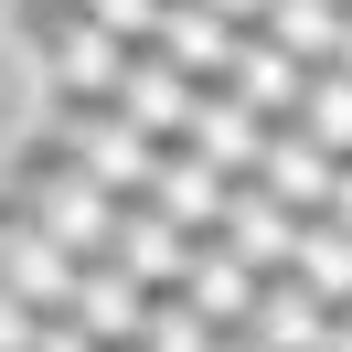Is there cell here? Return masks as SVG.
Returning a JSON list of instances; mask_svg holds the SVG:
<instances>
[{"mask_svg":"<svg viewBox=\"0 0 352 352\" xmlns=\"http://www.w3.org/2000/svg\"><path fill=\"white\" fill-rule=\"evenodd\" d=\"M54 150H65V160H75V171H86L107 203H139V192H150L160 139H139L118 107H65V118H54Z\"/></svg>","mask_w":352,"mask_h":352,"instance_id":"cell-1","label":"cell"},{"mask_svg":"<svg viewBox=\"0 0 352 352\" xmlns=\"http://www.w3.org/2000/svg\"><path fill=\"white\" fill-rule=\"evenodd\" d=\"M22 214H32V224H43V235H54V245H65V256H75V267H96V256H107V235H118V203H107V192H96V182H86V171H75V160H65V150H54V160H43V171H32V182H22Z\"/></svg>","mask_w":352,"mask_h":352,"instance_id":"cell-2","label":"cell"},{"mask_svg":"<svg viewBox=\"0 0 352 352\" xmlns=\"http://www.w3.org/2000/svg\"><path fill=\"white\" fill-rule=\"evenodd\" d=\"M118 75H129V43H118L107 22H86V11H65V22L43 32V86L65 96V107H107Z\"/></svg>","mask_w":352,"mask_h":352,"instance_id":"cell-3","label":"cell"},{"mask_svg":"<svg viewBox=\"0 0 352 352\" xmlns=\"http://www.w3.org/2000/svg\"><path fill=\"white\" fill-rule=\"evenodd\" d=\"M107 107L129 118L139 139H160V150H182V129H192L203 86H192V75H182V65H171L160 43H139V54H129V75H118V96H107Z\"/></svg>","mask_w":352,"mask_h":352,"instance_id":"cell-4","label":"cell"},{"mask_svg":"<svg viewBox=\"0 0 352 352\" xmlns=\"http://www.w3.org/2000/svg\"><path fill=\"white\" fill-rule=\"evenodd\" d=\"M107 267H118V278H139L150 299H171V288H182V267H192V235H182V224H160L150 203H118Z\"/></svg>","mask_w":352,"mask_h":352,"instance_id":"cell-5","label":"cell"},{"mask_svg":"<svg viewBox=\"0 0 352 352\" xmlns=\"http://www.w3.org/2000/svg\"><path fill=\"white\" fill-rule=\"evenodd\" d=\"M182 150H192L214 182H256V160H267V118H245L224 86H203V107H192V129H182Z\"/></svg>","mask_w":352,"mask_h":352,"instance_id":"cell-6","label":"cell"},{"mask_svg":"<svg viewBox=\"0 0 352 352\" xmlns=\"http://www.w3.org/2000/svg\"><path fill=\"white\" fill-rule=\"evenodd\" d=\"M192 320H214V331H245V309H256V267L235 256L224 235H203L192 245V267H182V288H171Z\"/></svg>","mask_w":352,"mask_h":352,"instance_id":"cell-7","label":"cell"},{"mask_svg":"<svg viewBox=\"0 0 352 352\" xmlns=\"http://www.w3.org/2000/svg\"><path fill=\"white\" fill-rule=\"evenodd\" d=\"M65 320L86 331L96 352H139V331H150V288H139V278H118V267L96 256L86 278H75V309H65Z\"/></svg>","mask_w":352,"mask_h":352,"instance_id":"cell-8","label":"cell"},{"mask_svg":"<svg viewBox=\"0 0 352 352\" xmlns=\"http://www.w3.org/2000/svg\"><path fill=\"white\" fill-rule=\"evenodd\" d=\"M224 192H235V182H214L192 150H160V160H150V192H139V203H150L160 224H182V235L203 245V235H224Z\"/></svg>","mask_w":352,"mask_h":352,"instance_id":"cell-9","label":"cell"},{"mask_svg":"<svg viewBox=\"0 0 352 352\" xmlns=\"http://www.w3.org/2000/svg\"><path fill=\"white\" fill-rule=\"evenodd\" d=\"M299 86H309V75L288 65V54L267 43V32H235V65H224V96H235L245 118H267V129H288V118H299Z\"/></svg>","mask_w":352,"mask_h":352,"instance_id":"cell-10","label":"cell"},{"mask_svg":"<svg viewBox=\"0 0 352 352\" xmlns=\"http://www.w3.org/2000/svg\"><path fill=\"white\" fill-rule=\"evenodd\" d=\"M224 245H235L256 278H278V267H288V245H299V214H288L267 182H235V192H224Z\"/></svg>","mask_w":352,"mask_h":352,"instance_id":"cell-11","label":"cell"},{"mask_svg":"<svg viewBox=\"0 0 352 352\" xmlns=\"http://www.w3.org/2000/svg\"><path fill=\"white\" fill-rule=\"evenodd\" d=\"M150 43L171 54L192 86H224V65H235V22L203 11V0H160V32H150Z\"/></svg>","mask_w":352,"mask_h":352,"instance_id":"cell-12","label":"cell"},{"mask_svg":"<svg viewBox=\"0 0 352 352\" xmlns=\"http://www.w3.org/2000/svg\"><path fill=\"white\" fill-rule=\"evenodd\" d=\"M256 182L288 203V214H331V182H342V160H331L320 139H299V129H267V160H256Z\"/></svg>","mask_w":352,"mask_h":352,"instance_id":"cell-13","label":"cell"},{"mask_svg":"<svg viewBox=\"0 0 352 352\" xmlns=\"http://www.w3.org/2000/svg\"><path fill=\"white\" fill-rule=\"evenodd\" d=\"M245 331H256L267 352H320V331H331V299H309L299 278H256V309H245Z\"/></svg>","mask_w":352,"mask_h":352,"instance_id":"cell-14","label":"cell"},{"mask_svg":"<svg viewBox=\"0 0 352 352\" xmlns=\"http://www.w3.org/2000/svg\"><path fill=\"white\" fill-rule=\"evenodd\" d=\"M342 22H352L342 0H267V22H256V32L309 75V65H331V54H342Z\"/></svg>","mask_w":352,"mask_h":352,"instance_id":"cell-15","label":"cell"},{"mask_svg":"<svg viewBox=\"0 0 352 352\" xmlns=\"http://www.w3.org/2000/svg\"><path fill=\"white\" fill-rule=\"evenodd\" d=\"M288 278H299L309 299L352 309V235H342L331 214H299V245H288Z\"/></svg>","mask_w":352,"mask_h":352,"instance_id":"cell-16","label":"cell"},{"mask_svg":"<svg viewBox=\"0 0 352 352\" xmlns=\"http://www.w3.org/2000/svg\"><path fill=\"white\" fill-rule=\"evenodd\" d=\"M299 139H320L331 160H352V75L342 65H309V86H299V118H288Z\"/></svg>","mask_w":352,"mask_h":352,"instance_id":"cell-17","label":"cell"},{"mask_svg":"<svg viewBox=\"0 0 352 352\" xmlns=\"http://www.w3.org/2000/svg\"><path fill=\"white\" fill-rule=\"evenodd\" d=\"M224 331L214 320H192L182 299H150V331H139V352H214Z\"/></svg>","mask_w":352,"mask_h":352,"instance_id":"cell-18","label":"cell"},{"mask_svg":"<svg viewBox=\"0 0 352 352\" xmlns=\"http://www.w3.org/2000/svg\"><path fill=\"white\" fill-rule=\"evenodd\" d=\"M86 22H107L118 43L139 54V43H150V32H160V0H86Z\"/></svg>","mask_w":352,"mask_h":352,"instance_id":"cell-19","label":"cell"},{"mask_svg":"<svg viewBox=\"0 0 352 352\" xmlns=\"http://www.w3.org/2000/svg\"><path fill=\"white\" fill-rule=\"evenodd\" d=\"M32 331H43V309H22L11 288H0V352H32Z\"/></svg>","mask_w":352,"mask_h":352,"instance_id":"cell-20","label":"cell"},{"mask_svg":"<svg viewBox=\"0 0 352 352\" xmlns=\"http://www.w3.org/2000/svg\"><path fill=\"white\" fill-rule=\"evenodd\" d=\"M32 352H96V342H86V331H75V320H65V309H54V320H43V331H32Z\"/></svg>","mask_w":352,"mask_h":352,"instance_id":"cell-21","label":"cell"},{"mask_svg":"<svg viewBox=\"0 0 352 352\" xmlns=\"http://www.w3.org/2000/svg\"><path fill=\"white\" fill-rule=\"evenodd\" d=\"M11 11H22L32 32H54V22H65V11H86V0H11Z\"/></svg>","mask_w":352,"mask_h":352,"instance_id":"cell-22","label":"cell"},{"mask_svg":"<svg viewBox=\"0 0 352 352\" xmlns=\"http://www.w3.org/2000/svg\"><path fill=\"white\" fill-rule=\"evenodd\" d=\"M203 11H224L235 32H256V22H267V0H203Z\"/></svg>","mask_w":352,"mask_h":352,"instance_id":"cell-23","label":"cell"},{"mask_svg":"<svg viewBox=\"0 0 352 352\" xmlns=\"http://www.w3.org/2000/svg\"><path fill=\"white\" fill-rule=\"evenodd\" d=\"M331 224L352 235V160H342V182H331Z\"/></svg>","mask_w":352,"mask_h":352,"instance_id":"cell-24","label":"cell"},{"mask_svg":"<svg viewBox=\"0 0 352 352\" xmlns=\"http://www.w3.org/2000/svg\"><path fill=\"white\" fill-rule=\"evenodd\" d=\"M320 352H352V309H331V331H320Z\"/></svg>","mask_w":352,"mask_h":352,"instance_id":"cell-25","label":"cell"},{"mask_svg":"<svg viewBox=\"0 0 352 352\" xmlns=\"http://www.w3.org/2000/svg\"><path fill=\"white\" fill-rule=\"evenodd\" d=\"M214 352H267V342H256V331H224V342H214Z\"/></svg>","mask_w":352,"mask_h":352,"instance_id":"cell-26","label":"cell"},{"mask_svg":"<svg viewBox=\"0 0 352 352\" xmlns=\"http://www.w3.org/2000/svg\"><path fill=\"white\" fill-rule=\"evenodd\" d=\"M331 65H342V75H352V22H342V54H331Z\"/></svg>","mask_w":352,"mask_h":352,"instance_id":"cell-27","label":"cell"},{"mask_svg":"<svg viewBox=\"0 0 352 352\" xmlns=\"http://www.w3.org/2000/svg\"><path fill=\"white\" fill-rule=\"evenodd\" d=\"M342 11H352V0H342Z\"/></svg>","mask_w":352,"mask_h":352,"instance_id":"cell-28","label":"cell"}]
</instances>
